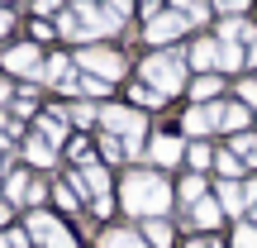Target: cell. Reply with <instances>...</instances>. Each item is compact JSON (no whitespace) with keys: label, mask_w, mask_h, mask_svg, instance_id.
<instances>
[{"label":"cell","mask_w":257,"mask_h":248,"mask_svg":"<svg viewBox=\"0 0 257 248\" xmlns=\"http://www.w3.org/2000/svg\"><path fill=\"white\" fill-rule=\"evenodd\" d=\"M191 220L210 229V224H219V220H224V205H219V201H210V196H200V201L191 205Z\"/></svg>","instance_id":"cell-15"},{"label":"cell","mask_w":257,"mask_h":248,"mask_svg":"<svg viewBox=\"0 0 257 248\" xmlns=\"http://www.w3.org/2000/svg\"><path fill=\"white\" fill-rule=\"evenodd\" d=\"M248 124H252V105H243V101H229V105H224L219 101V129H224V134H243Z\"/></svg>","instance_id":"cell-10"},{"label":"cell","mask_w":257,"mask_h":248,"mask_svg":"<svg viewBox=\"0 0 257 248\" xmlns=\"http://www.w3.org/2000/svg\"><path fill=\"white\" fill-rule=\"evenodd\" d=\"M29 38H38V43H53V38H57V24H53L48 15L29 19Z\"/></svg>","instance_id":"cell-24"},{"label":"cell","mask_w":257,"mask_h":248,"mask_svg":"<svg viewBox=\"0 0 257 248\" xmlns=\"http://www.w3.org/2000/svg\"><path fill=\"white\" fill-rule=\"evenodd\" d=\"M219 205H224V215H238L243 205H248L243 186H238V182H219Z\"/></svg>","instance_id":"cell-16"},{"label":"cell","mask_w":257,"mask_h":248,"mask_svg":"<svg viewBox=\"0 0 257 248\" xmlns=\"http://www.w3.org/2000/svg\"><path fill=\"white\" fill-rule=\"evenodd\" d=\"M0 67H5V72H15V76H38V72H43V48L15 43V48H5V53H0Z\"/></svg>","instance_id":"cell-5"},{"label":"cell","mask_w":257,"mask_h":248,"mask_svg":"<svg viewBox=\"0 0 257 248\" xmlns=\"http://www.w3.org/2000/svg\"><path fill=\"white\" fill-rule=\"evenodd\" d=\"M229 153H238L243 167H257V134H248V129H243V134H233V148H229Z\"/></svg>","instance_id":"cell-18"},{"label":"cell","mask_w":257,"mask_h":248,"mask_svg":"<svg viewBox=\"0 0 257 248\" xmlns=\"http://www.w3.org/2000/svg\"><path fill=\"white\" fill-rule=\"evenodd\" d=\"M5 191H10V201H24V196H29V177H24V172H15V177L5 182Z\"/></svg>","instance_id":"cell-29"},{"label":"cell","mask_w":257,"mask_h":248,"mask_svg":"<svg viewBox=\"0 0 257 248\" xmlns=\"http://www.w3.org/2000/svg\"><path fill=\"white\" fill-rule=\"evenodd\" d=\"M167 10H176V15L186 19V24H205L210 19V10H214V0H167Z\"/></svg>","instance_id":"cell-11"},{"label":"cell","mask_w":257,"mask_h":248,"mask_svg":"<svg viewBox=\"0 0 257 248\" xmlns=\"http://www.w3.org/2000/svg\"><path fill=\"white\" fill-rule=\"evenodd\" d=\"M53 201L62 205V210H76V205H81V196H76V191H72V182H67V186H57V191H53Z\"/></svg>","instance_id":"cell-28"},{"label":"cell","mask_w":257,"mask_h":248,"mask_svg":"<svg viewBox=\"0 0 257 248\" xmlns=\"http://www.w3.org/2000/svg\"><path fill=\"white\" fill-rule=\"evenodd\" d=\"M10 29H15V15H10V10L0 5V38H10Z\"/></svg>","instance_id":"cell-37"},{"label":"cell","mask_w":257,"mask_h":248,"mask_svg":"<svg viewBox=\"0 0 257 248\" xmlns=\"http://www.w3.org/2000/svg\"><path fill=\"white\" fill-rule=\"evenodd\" d=\"M143 239L153 243V248H172V224L153 215V220H148V229H143Z\"/></svg>","instance_id":"cell-20"},{"label":"cell","mask_w":257,"mask_h":248,"mask_svg":"<svg viewBox=\"0 0 257 248\" xmlns=\"http://www.w3.org/2000/svg\"><path fill=\"white\" fill-rule=\"evenodd\" d=\"M148 153H153V162H157V167H176V162L186 157V143H181L176 134H153Z\"/></svg>","instance_id":"cell-9"},{"label":"cell","mask_w":257,"mask_h":248,"mask_svg":"<svg viewBox=\"0 0 257 248\" xmlns=\"http://www.w3.org/2000/svg\"><path fill=\"white\" fill-rule=\"evenodd\" d=\"M238 248H257V224H238Z\"/></svg>","instance_id":"cell-33"},{"label":"cell","mask_w":257,"mask_h":248,"mask_svg":"<svg viewBox=\"0 0 257 248\" xmlns=\"http://www.w3.org/2000/svg\"><path fill=\"white\" fill-rule=\"evenodd\" d=\"M100 248H148V239L143 234H128V229H110L100 239Z\"/></svg>","instance_id":"cell-19"},{"label":"cell","mask_w":257,"mask_h":248,"mask_svg":"<svg viewBox=\"0 0 257 248\" xmlns=\"http://www.w3.org/2000/svg\"><path fill=\"white\" fill-rule=\"evenodd\" d=\"M0 5H10V0H0Z\"/></svg>","instance_id":"cell-42"},{"label":"cell","mask_w":257,"mask_h":248,"mask_svg":"<svg viewBox=\"0 0 257 248\" xmlns=\"http://www.w3.org/2000/svg\"><path fill=\"white\" fill-rule=\"evenodd\" d=\"M252 224H257V201H252Z\"/></svg>","instance_id":"cell-41"},{"label":"cell","mask_w":257,"mask_h":248,"mask_svg":"<svg viewBox=\"0 0 257 248\" xmlns=\"http://www.w3.org/2000/svg\"><path fill=\"white\" fill-rule=\"evenodd\" d=\"M24 157L34 167H53V143H43V138H29L24 143Z\"/></svg>","instance_id":"cell-21"},{"label":"cell","mask_w":257,"mask_h":248,"mask_svg":"<svg viewBox=\"0 0 257 248\" xmlns=\"http://www.w3.org/2000/svg\"><path fill=\"white\" fill-rule=\"evenodd\" d=\"M100 153L110 157V162H119V157H128V153H124V143H119V134H105V138H100Z\"/></svg>","instance_id":"cell-27"},{"label":"cell","mask_w":257,"mask_h":248,"mask_svg":"<svg viewBox=\"0 0 257 248\" xmlns=\"http://www.w3.org/2000/svg\"><path fill=\"white\" fill-rule=\"evenodd\" d=\"M105 5H110V10H119V15H134V10H138V0H105Z\"/></svg>","instance_id":"cell-38"},{"label":"cell","mask_w":257,"mask_h":248,"mask_svg":"<svg viewBox=\"0 0 257 248\" xmlns=\"http://www.w3.org/2000/svg\"><path fill=\"white\" fill-rule=\"evenodd\" d=\"M248 5H252V0H214L219 15H248Z\"/></svg>","instance_id":"cell-30"},{"label":"cell","mask_w":257,"mask_h":248,"mask_svg":"<svg viewBox=\"0 0 257 248\" xmlns=\"http://www.w3.org/2000/svg\"><path fill=\"white\" fill-rule=\"evenodd\" d=\"M176 196H181V205H195V201L205 196V177H200V172H191V177L181 182V191H176Z\"/></svg>","instance_id":"cell-23"},{"label":"cell","mask_w":257,"mask_h":248,"mask_svg":"<svg viewBox=\"0 0 257 248\" xmlns=\"http://www.w3.org/2000/svg\"><path fill=\"white\" fill-rule=\"evenodd\" d=\"M186 29H191V24H186L176 10H157V15H148V19H143V38H148V43H157V48L172 43V38H181Z\"/></svg>","instance_id":"cell-4"},{"label":"cell","mask_w":257,"mask_h":248,"mask_svg":"<svg viewBox=\"0 0 257 248\" xmlns=\"http://www.w3.org/2000/svg\"><path fill=\"white\" fill-rule=\"evenodd\" d=\"M43 248H76V243H72V239H67V229H57V234H53V239H48Z\"/></svg>","instance_id":"cell-36"},{"label":"cell","mask_w":257,"mask_h":248,"mask_svg":"<svg viewBox=\"0 0 257 248\" xmlns=\"http://www.w3.org/2000/svg\"><path fill=\"white\" fill-rule=\"evenodd\" d=\"M62 10H67V0H34V15H48V19H53V15H62Z\"/></svg>","instance_id":"cell-31"},{"label":"cell","mask_w":257,"mask_h":248,"mask_svg":"<svg viewBox=\"0 0 257 248\" xmlns=\"http://www.w3.org/2000/svg\"><path fill=\"white\" fill-rule=\"evenodd\" d=\"M62 115H43V120H38V138H43V143H62Z\"/></svg>","instance_id":"cell-22"},{"label":"cell","mask_w":257,"mask_h":248,"mask_svg":"<svg viewBox=\"0 0 257 248\" xmlns=\"http://www.w3.org/2000/svg\"><path fill=\"white\" fill-rule=\"evenodd\" d=\"M128 101H134L138 110H143V105H148V110H157V105H162L167 96L157 91V86H148V81H138V86H128Z\"/></svg>","instance_id":"cell-17"},{"label":"cell","mask_w":257,"mask_h":248,"mask_svg":"<svg viewBox=\"0 0 257 248\" xmlns=\"http://www.w3.org/2000/svg\"><path fill=\"white\" fill-rule=\"evenodd\" d=\"M157 10H167V0H138V15H143V19L157 15Z\"/></svg>","instance_id":"cell-35"},{"label":"cell","mask_w":257,"mask_h":248,"mask_svg":"<svg viewBox=\"0 0 257 248\" xmlns=\"http://www.w3.org/2000/svg\"><path fill=\"white\" fill-rule=\"evenodd\" d=\"M186 91H191V101H195V105H210L214 96L224 91V81H219V72H200L191 86H186Z\"/></svg>","instance_id":"cell-12"},{"label":"cell","mask_w":257,"mask_h":248,"mask_svg":"<svg viewBox=\"0 0 257 248\" xmlns=\"http://www.w3.org/2000/svg\"><path fill=\"white\" fill-rule=\"evenodd\" d=\"M76 67L91 76H100V81H119V76L128 72V57L119 53V48H105V43H81L76 48Z\"/></svg>","instance_id":"cell-3"},{"label":"cell","mask_w":257,"mask_h":248,"mask_svg":"<svg viewBox=\"0 0 257 248\" xmlns=\"http://www.w3.org/2000/svg\"><path fill=\"white\" fill-rule=\"evenodd\" d=\"M186 162H191V172H205V167H214V157H210L205 143H191V148H186Z\"/></svg>","instance_id":"cell-25"},{"label":"cell","mask_w":257,"mask_h":248,"mask_svg":"<svg viewBox=\"0 0 257 248\" xmlns=\"http://www.w3.org/2000/svg\"><path fill=\"white\" fill-rule=\"evenodd\" d=\"M143 81L157 86L162 96L186 91V57H181V53H167V48L148 53V57H143Z\"/></svg>","instance_id":"cell-2"},{"label":"cell","mask_w":257,"mask_h":248,"mask_svg":"<svg viewBox=\"0 0 257 248\" xmlns=\"http://www.w3.org/2000/svg\"><path fill=\"white\" fill-rule=\"evenodd\" d=\"M72 115H76V120H81V124H91V120H100V110H95V105H72Z\"/></svg>","instance_id":"cell-34"},{"label":"cell","mask_w":257,"mask_h":248,"mask_svg":"<svg viewBox=\"0 0 257 248\" xmlns=\"http://www.w3.org/2000/svg\"><path fill=\"white\" fill-rule=\"evenodd\" d=\"M119 196H124V210L143 215V220H153V215H162L172 205V186H167L162 172H128Z\"/></svg>","instance_id":"cell-1"},{"label":"cell","mask_w":257,"mask_h":248,"mask_svg":"<svg viewBox=\"0 0 257 248\" xmlns=\"http://www.w3.org/2000/svg\"><path fill=\"white\" fill-rule=\"evenodd\" d=\"M5 220H10V205H5V201H0V224H5Z\"/></svg>","instance_id":"cell-40"},{"label":"cell","mask_w":257,"mask_h":248,"mask_svg":"<svg viewBox=\"0 0 257 248\" xmlns=\"http://www.w3.org/2000/svg\"><path fill=\"white\" fill-rule=\"evenodd\" d=\"M238 101L257 110V81H252V76H248V81H238Z\"/></svg>","instance_id":"cell-32"},{"label":"cell","mask_w":257,"mask_h":248,"mask_svg":"<svg viewBox=\"0 0 257 248\" xmlns=\"http://www.w3.org/2000/svg\"><path fill=\"white\" fill-rule=\"evenodd\" d=\"M214 167H219V177H229V182H233V177L243 172V157H238V153H229V148H224V153L214 157Z\"/></svg>","instance_id":"cell-26"},{"label":"cell","mask_w":257,"mask_h":248,"mask_svg":"<svg viewBox=\"0 0 257 248\" xmlns=\"http://www.w3.org/2000/svg\"><path fill=\"white\" fill-rule=\"evenodd\" d=\"M176 53L186 57L191 72H219V38H195V43L176 48Z\"/></svg>","instance_id":"cell-7"},{"label":"cell","mask_w":257,"mask_h":248,"mask_svg":"<svg viewBox=\"0 0 257 248\" xmlns=\"http://www.w3.org/2000/svg\"><path fill=\"white\" fill-rule=\"evenodd\" d=\"M100 124H105V134L143 138V120H138V110H128V105H100Z\"/></svg>","instance_id":"cell-6"},{"label":"cell","mask_w":257,"mask_h":248,"mask_svg":"<svg viewBox=\"0 0 257 248\" xmlns=\"http://www.w3.org/2000/svg\"><path fill=\"white\" fill-rule=\"evenodd\" d=\"M57 229H62V224H57L53 215L43 210V205H38V210H29V234H38V243H48V239H53Z\"/></svg>","instance_id":"cell-14"},{"label":"cell","mask_w":257,"mask_h":248,"mask_svg":"<svg viewBox=\"0 0 257 248\" xmlns=\"http://www.w3.org/2000/svg\"><path fill=\"white\" fill-rule=\"evenodd\" d=\"M67 76H72V57H67V53H53V57L43 62V72H38V81H48V86H57V91H62Z\"/></svg>","instance_id":"cell-13"},{"label":"cell","mask_w":257,"mask_h":248,"mask_svg":"<svg viewBox=\"0 0 257 248\" xmlns=\"http://www.w3.org/2000/svg\"><path fill=\"white\" fill-rule=\"evenodd\" d=\"M10 101V81H0V105H5Z\"/></svg>","instance_id":"cell-39"},{"label":"cell","mask_w":257,"mask_h":248,"mask_svg":"<svg viewBox=\"0 0 257 248\" xmlns=\"http://www.w3.org/2000/svg\"><path fill=\"white\" fill-rule=\"evenodd\" d=\"M210 129H219V105H191V110L181 115V134L200 138V134H210Z\"/></svg>","instance_id":"cell-8"}]
</instances>
